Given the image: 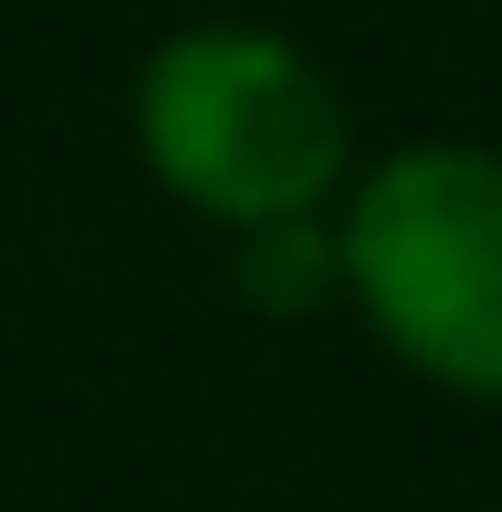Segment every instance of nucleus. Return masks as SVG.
<instances>
[{"label": "nucleus", "instance_id": "nucleus-2", "mask_svg": "<svg viewBox=\"0 0 502 512\" xmlns=\"http://www.w3.org/2000/svg\"><path fill=\"white\" fill-rule=\"evenodd\" d=\"M346 293L419 377L502 398V147L429 136L377 157L335 220Z\"/></svg>", "mask_w": 502, "mask_h": 512}, {"label": "nucleus", "instance_id": "nucleus-1", "mask_svg": "<svg viewBox=\"0 0 502 512\" xmlns=\"http://www.w3.org/2000/svg\"><path fill=\"white\" fill-rule=\"evenodd\" d=\"M136 157L220 230L325 220L356 168V126L335 74L293 32L189 21L136 63Z\"/></svg>", "mask_w": 502, "mask_h": 512}, {"label": "nucleus", "instance_id": "nucleus-3", "mask_svg": "<svg viewBox=\"0 0 502 512\" xmlns=\"http://www.w3.org/2000/svg\"><path fill=\"white\" fill-rule=\"evenodd\" d=\"M346 283V251H335V220H272L241 230V293L262 314H314Z\"/></svg>", "mask_w": 502, "mask_h": 512}]
</instances>
